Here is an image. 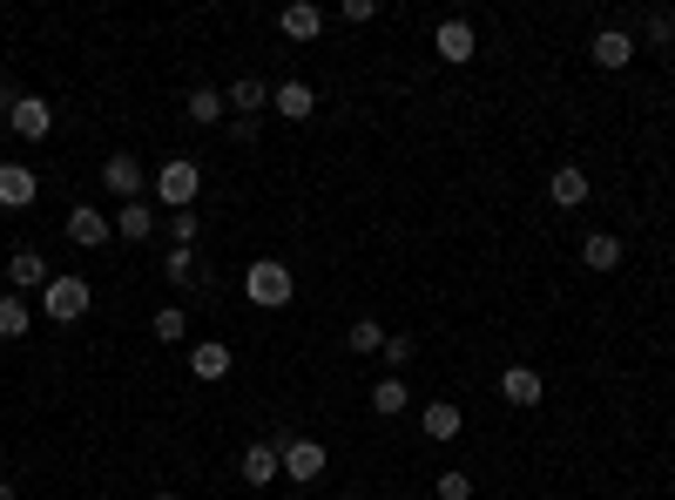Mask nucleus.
<instances>
[{"instance_id":"f257e3e1","label":"nucleus","mask_w":675,"mask_h":500,"mask_svg":"<svg viewBox=\"0 0 675 500\" xmlns=\"http://www.w3.org/2000/svg\"><path fill=\"white\" fill-rule=\"evenodd\" d=\"M243 298H250V304H264V311H284V304L298 298V271H284V258L243 264Z\"/></svg>"},{"instance_id":"f03ea898","label":"nucleus","mask_w":675,"mask_h":500,"mask_svg":"<svg viewBox=\"0 0 675 500\" xmlns=\"http://www.w3.org/2000/svg\"><path fill=\"white\" fill-rule=\"evenodd\" d=\"M197 197H203V162H197V156H169L162 170H155V203L177 217V210H190Z\"/></svg>"},{"instance_id":"7ed1b4c3","label":"nucleus","mask_w":675,"mask_h":500,"mask_svg":"<svg viewBox=\"0 0 675 500\" xmlns=\"http://www.w3.org/2000/svg\"><path fill=\"white\" fill-rule=\"evenodd\" d=\"M89 304H95V291H89V278H74V271H54L48 291H41L48 324H81V318H89Z\"/></svg>"},{"instance_id":"20e7f679","label":"nucleus","mask_w":675,"mask_h":500,"mask_svg":"<svg viewBox=\"0 0 675 500\" xmlns=\"http://www.w3.org/2000/svg\"><path fill=\"white\" fill-rule=\"evenodd\" d=\"M278 440V460H284V480H298V487H311V480H324V467H331V453H324V440H311V433H271Z\"/></svg>"},{"instance_id":"39448f33","label":"nucleus","mask_w":675,"mask_h":500,"mask_svg":"<svg viewBox=\"0 0 675 500\" xmlns=\"http://www.w3.org/2000/svg\"><path fill=\"white\" fill-rule=\"evenodd\" d=\"M102 190L109 197H122V203H142V190H149V170L129 156V149H115L109 162H102Z\"/></svg>"},{"instance_id":"423d86ee","label":"nucleus","mask_w":675,"mask_h":500,"mask_svg":"<svg viewBox=\"0 0 675 500\" xmlns=\"http://www.w3.org/2000/svg\"><path fill=\"white\" fill-rule=\"evenodd\" d=\"M433 54H440L446 68H466V61L480 54V34H473V21H460V14H453V21H440V28H433Z\"/></svg>"},{"instance_id":"0eeeda50","label":"nucleus","mask_w":675,"mask_h":500,"mask_svg":"<svg viewBox=\"0 0 675 500\" xmlns=\"http://www.w3.org/2000/svg\"><path fill=\"white\" fill-rule=\"evenodd\" d=\"M8 129H14L21 142H48V136H54V109H48L41 96H14V109H8Z\"/></svg>"},{"instance_id":"6e6552de","label":"nucleus","mask_w":675,"mask_h":500,"mask_svg":"<svg viewBox=\"0 0 675 500\" xmlns=\"http://www.w3.org/2000/svg\"><path fill=\"white\" fill-rule=\"evenodd\" d=\"M115 237V217H102L95 203H74L68 210V243H81V250H102Z\"/></svg>"},{"instance_id":"1a4fd4ad","label":"nucleus","mask_w":675,"mask_h":500,"mask_svg":"<svg viewBox=\"0 0 675 500\" xmlns=\"http://www.w3.org/2000/svg\"><path fill=\"white\" fill-rule=\"evenodd\" d=\"M587 54H595V68H608V74H615V68H628V61L642 54V41H635L628 28H602L595 41H587Z\"/></svg>"},{"instance_id":"9d476101","label":"nucleus","mask_w":675,"mask_h":500,"mask_svg":"<svg viewBox=\"0 0 675 500\" xmlns=\"http://www.w3.org/2000/svg\"><path fill=\"white\" fill-rule=\"evenodd\" d=\"M236 473H243V487H271V480L284 473L278 440H250V447H243V460H236Z\"/></svg>"},{"instance_id":"9b49d317","label":"nucleus","mask_w":675,"mask_h":500,"mask_svg":"<svg viewBox=\"0 0 675 500\" xmlns=\"http://www.w3.org/2000/svg\"><path fill=\"white\" fill-rule=\"evenodd\" d=\"M460 427H466V412L453 406V399H426V406H419V433H426V440H460Z\"/></svg>"},{"instance_id":"f8f14e48","label":"nucleus","mask_w":675,"mask_h":500,"mask_svg":"<svg viewBox=\"0 0 675 500\" xmlns=\"http://www.w3.org/2000/svg\"><path fill=\"white\" fill-rule=\"evenodd\" d=\"M500 399H506V406H541V399H547V379H541L534 366H506V372H500Z\"/></svg>"},{"instance_id":"ddd939ff","label":"nucleus","mask_w":675,"mask_h":500,"mask_svg":"<svg viewBox=\"0 0 675 500\" xmlns=\"http://www.w3.org/2000/svg\"><path fill=\"white\" fill-rule=\"evenodd\" d=\"M34 197H41V183L28 162H0V210H28Z\"/></svg>"},{"instance_id":"4468645a","label":"nucleus","mask_w":675,"mask_h":500,"mask_svg":"<svg viewBox=\"0 0 675 500\" xmlns=\"http://www.w3.org/2000/svg\"><path fill=\"white\" fill-rule=\"evenodd\" d=\"M278 34L284 41H318L324 34V8H318V0H291V8L278 14Z\"/></svg>"},{"instance_id":"2eb2a0df","label":"nucleus","mask_w":675,"mask_h":500,"mask_svg":"<svg viewBox=\"0 0 675 500\" xmlns=\"http://www.w3.org/2000/svg\"><path fill=\"white\" fill-rule=\"evenodd\" d=\"M547 197H554V210H581L587 203V170H581V162H554Z\"/></svg>"},{"instance_id":"dca6fc26","label":"nucleus","mask_w":675,"mask_h":500,"mask_svg":"<svg viewBox=\"0 0 675 500\" xmlns=\"http://www.w3.org/2000/svg\"><path fill=\"white\" fill-rule=\"evenodd\" d=\"M48 278H54V271H48L41 250H28V243H21L14 258H8V291H48Z\"/></svg>"},{"instance_id":"f3484780","label":"nucleus","mask_w":675,"mask_h":500,"mask_svg":"<svg viewBox=\"0 0 675 500\" xmlns=\"http://www.w3.org/2000/svg\"><path fill=\"white\" fill-rule=\"evenodd\" d=\"M223 102H230L236 116H264V109H271V81H258V74H236Z\"/></svg>"},{"instance_id":"a211bd4d","label":"nucleus","mask_w":675,"mask_h":500,"mask_svg":"<svg viewBox=\"0 0 675 500\" xmlns=\"http://www.w3.org/2000/svg\"><path fill=\"white\" fill-rule=\"evenodd\" d=\"M271 109H278L284 122H304V116L318 109V96H311V81H278V89H271Z\"/></svg>"},{"instance_id":"6ab92c4d","label":"nucleus","mask_w":675,"mask_h":500,"mask_svg":"<svg viewBox=\"0 0 675 500\" xmlns=\"http://www.w3.org/2000/svg\"><path fill=\"white\" fill-rule=\"evenodd\" d=\"M412 406V386L399 379V372H385V379H372V412L379 420H399V412Z\"/></svg>"},{"instance_id":"aec40b11","label":"nucleus","mask_w":675,"mask_h":500,"mask_svg":"<svg viewBox=\"0 0 675 500\" xmlns=\"http://www.w3.org/2000/svg\"><path fill=\"white\" fill-rule=\"evenodd\" d=\"M223 109H230V102H223V89H210V81L183 96V116H190L197 129H216V122H223Z\"/></svg>"},{"instance_id":"412c9836","label":"nucleus","mask_w":675,"mask_h":500,"mask_svg":"<svg viewBox=\"0 0 675 500\" xmlns=\"http://www.w3.org/2000/svg\"><path fill=\"white\" fill-rule=\"evenodd\" d=\"M190 372L197 379H230V346L223 339H197L190 346Z\"/></svg>"},{"instance_id":"4be33fe9","label":"nucleus","mask_w":675,"mask_h":500,"mask_svg":"<svg viewBox=\"0 0 675 500\" xmlns=\"http://www.w3.org/2000/svg\"><path fill=\"white\" fill-rule=\"evenodd\" d=\"M581 264L587 271H622V237L615 230H595V237L581 243Z\"/></svg>"},{"instance_id":"5701e85b","label":"nucleus","mask_w":675,"mask_h":500,"mask_svg":"<svg viewBox=\"0 0 675 500\" xmlns=\"http://www.w3.org/2000/svg\"><path fill=\"white\" fill-rule=\"evenodd\" d=\"M28 331H34V311L21 304V291H0V346H8V339H28Z\"/></svg>"},{"instance_id":"b1692460","label":"nucleus","mask_w":675,"mask_h":500,"mask_svg":"<svg viewBox=\"0 0 675 500\" xmlns=\"http://www.w3.org/2000/svg\"><path fill=\"white\" fill-rule=\"evenodd\" d=\"M149 331H155V346H183V339H190V318H183V304H162V311L149 318Z\"/></svg>"},{"instance_id":"393cba45","label":"nucleus","mask_w":675,"mask_h":500,"mask_svg":"<svg viewBox=\"0 0 675 500\" xmlns=\"http://www.w3.org/2000/svg\"><path fill=\"white\" fill-rule=\"evenodd\" d=\"M345 346L365 359V352H385V324L379 318H352V331H345Z\"/></svg>"},{"instance_id":"a878e982","label":"nucleus","mask_w":675,"mask_h":500,"mask_svg":"<svg viewBox=\"0 0 675 500\" xmlns=\"http://www.w3.org/2000/svg\"><path fill=\"white\" fill-rule=\"evenodd\" d=\"M115 230H122L129 243H142V237H155V210H149V203H122V217H115Z\"/></svg>"},{"instance_id":"bb28decb","label":"nucleus","mask_w":675,"mask_h":500,"mask_svg":"<svg viewBox=\"0 0 675 500\" xmlns=\"http://www.w3.org/2000/svg\"><path fill=\"white\" fill-rule=\"evenodd\" d=\"M162 278L177 284V291H183V284H197V250H183V243H169V258H162Z\"/></svg>"},{"instance_id":"cd10ccee","label":"nucleus","mask_w":675,"mask_h":500,"mask_svg":"<svg viewBox=\"0 0 675 500\" xmlns=\"http://www.w3.org/2000/svg\"><path fill=\"white\" fill-rule=\"evenodd\" d=\"M379 359H385V372H405L419 359V339H412V331H385V352Z\"/></svg>"},{"instance_id":"c85d7f7f","label":"nucleus","mask_w":675,"mask_h":500,"mask_svg":"<svg viewBox=\"0 0 675 500\" xmlns=\"http://www.w3.org/2000/svg\"><path fill=\"white\" fill-rule=\"evenodd\" d=\"M642 41H648V48H668V41H675V14H668V8H648V14H642Z\"/></svg>"},{"instance_id":"c756f323","label":"nucleus","mask_w":675,"mask_h":500,"mask_svg":"<svg viewBox=\"0 0 675 500\" xmlns=\"http://www.w3.org/2000/svg\"><path fill=\"white\" fill-rule=\"evenodd\" d=\"M433 493H440V500H473V473H460V467H446V473L433 480Z\"/></svg>"},{"instance_id":"7c9ffc66","label":"nucleus","mask_w":675,"mask_h":500,"mask_svg":"<svg viewBox=\"0 0 675 500\" xmlns=\"http://www.w3.org/2000/svg\"><path fill=\"white\" fill-rule=\"evenodd\" d=\"M197 230H203V223H197L190 210H177V217H169V237H177L183 250H197Z\"/></svg>"},{"instance_id":"2f4dec72","label":"nucleus","mask_w":675,"mask_h":500,"mask_svg":"<svg viewBox=\"0 0 675 500\" xmlns=\"http://www.w3.org/2000/svg\"><path fill=\"white\" fill-rule=\"evenodd\" d=\"M338 21H352V28L379 21V0H345V8H338Z\"/></svg>"},{"instance_id":"473e14b6","label":"nucleus","mask_w":675,"mask_h":500,"mask_svg":"<svg viewBox=\"0 0 675 500\" xmlns=\"http://www.w3.org/2000/svg\"><path fill=\"white\" fill-rule=\"evenodd\" d=\"M0 500H21V487H14V480H0Z\"/></svg>"},{"instance_id":"72a5a7b5","label":"nucleus","mask_w":675,"mask_h":500,"mask_svg":"<svg viewBox=\"0 0 675 500\" xmlns=\"http://www.w3.org/2000/svg\"><path fill=\"white\" fill-rule=\"evenodd\" d=\"M149 500H183V493H149Z\"/></svg>"},{"instance_id":"f704fd0d","label":"nucleus","mask_w":675,"mask_h":500,"mask_svg":"<svg viewBox=\"0 0 675 500\" xmlns=\"http://www.w3.org/2000/svg\"><path fill=\"white\" fill-rule=\"evenodd\" d=\"M345 500H372V493H345Z\"/></svg>"}]
</instances>
